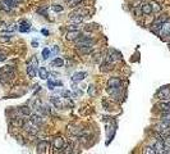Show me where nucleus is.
Wrapping results in <instances>:
<instances>
[{
	"instance_id": "obj_5",
	"label": "nucleus",
	"mask_w": 170,
	"mask_h": 154,
	"mask_svg": "<svg viewBox=\"0 0 170 154\" xmlns=\"http://www.w3.org/2000/svg\"><path fill=\"white\" fill-rule=\"evenodd\" d=\"M53 147L55 149V153H62V149L64 148V139L62 136H56L53 139Z\"/></svg>"
},
{
	"instance_id": "obj_12",
	"label": "nucleus",
	"mask_w": 170,
	"mask_h": 154,
	"mask_svg": "<svg viewBox=\"0 0 170 154\" xmlns=\"http://www.w3.org/2000/svg\"><path fill=\"white\" fill-rule=\"evenodd\" d=\"M29 121H32V122L35 123V125H37V126H40V125H42L44 123V120H42V117H40L38 114H29Z\"/></svg>"
},
{
	"instance_id": "obj_25",
	"label": "nucleus",
	"mask_w": 170,
	"mask_h": 154,
	"mask_svg": "<svg viewBox=\"0 0 170 154\" xmlns=\"http://www.w3.org/2000/svg\"><path fill=\"white\" fill-rule=\"evenodd\" d=\"M143 153L145 154H156V149L153 148V145L152 147H146L143 149Z\"/></svg>"
},
{
	"instance_id": "obj_27",
	"label": "nucleus",
	"mask_w": 170,
	"mask_h": 154,
	"mask_svg": "<svg viewBox=\"0 0 170 154\" xmlns=\"http://www.w3.org/2000/svg\"><path fill=\"white\" fill-rule=\"evenodd\" d=\"M82 1H83V0H69L68 4H69V7H77V5H81Z\"/></svg>"
},
{
	"instance_id": "obj_34",
	"label": "nucleus",
	"mask_w": 170,
	"mask_h": 154,
	"mask_svg": "<svg viewBox=\"0 0 170 154\" xmlns=\"http://www.w3.org/2000/svg\"><path fill=\"white\" fill-rule=\"evenodd\" d=\"M3 1H4L5 4H7V5H9L10 8L15 7V3H14V0H3Z\"/></svg>"
},
{
	"instance_id": "obj_1",
	"label": "nucleus",
	"mask_w": 170,
	"mask_h": 154,
	"mask_svg": "<svg viewBox=\"0 0 170 154\" xmlns=\"http://www.w3.org/2000/svg\"><path fill=\"white\" fill-rule=\"evenodd\" d=\"M76 44H77V46H94V44H95V41L92 40L91 37H88V36H79L78 38L76 40Z\"/></svg>"
},
{
	"instance_id": "obj_3",
	"label": "nucleus",
	"mask_w": 170,
	"mask_h": 154,
	"mask_svg": "<svg viewBox=\"0 0 170 154\" xmlns=\"http://www.w3.org/2000/svg\"><path fill=\"white\" fill-rule=\"evenodd\" d=\"M37 127H38V126L35 125L32 121H27V122L23 123V127H22V128H24V130H26L29 135H36L38 132V128Z\"/></svg>"
},
{
	"instance_id": "obj_18",
	"label": "nucleus",
	"mask_w": 170,
	"mask_h": 154,
	"mask_svg": "<svg viewBox=\"0 0 170 154\" xmlns=\"http://www.w3.org/2000/svg\"><path fill=\"white\" fill-rule=\"evenodd\" d=\"M27 75H28L29 78H33L36 76V66H33V64L27 66Z\"/></svg>"
},
{
	"instance_id": "obj_21",
	"label": "nucleus",
	"mask_w": 170,
	"mask_h": 154,
	"mask_svg": "<svg viewBox=\"0 0 170 154\" xmlns=\"http://www.w3.org/2000/svg\"><path fill=\"white\" fill-rule=\"evenodd\" d=\"M19 111H21V113H23L24 116H29V114L32 113L31 107H27V105H22V107H19Z\"/></svg>"
},
{
	"instance_id": "obj_7",
	"label": "nucleus",
	"mask_w": 170,
	"mask_h": 154,
	"mask_svg": "<svg viewBox=\"0 0 170 154\" xmlns=\"http://www.w3.org/2000/svg\"><path fill=\"white\" fill-rule=\"evenodd\" d=\"M81 31L79 30H69L67 34V40L69 41H76L77 38H78L79 36H81Z\"/></svg>"
},
{
	"instance_id": "obj_33",
	"label": "nucleus",
	"mask_w": 170,
	"mask_h": 154,
	"mask_svg": "<svg viewBox=\"0 0 170 154\" xmlns=\"http://www.w3.org/2000/svg\"><path fill=\"white\" fill-rule=\"evenodd\" d=\"M46 9H48L46 7H44V8H38L37 12L40 13V14H42V16H45V17H46V16H48V13H46Z\"/></svg>"
},
{
	"instance_id": "obj_26",
	"label": "nucleus",
	"mask_w": 170,
	"mask_h": 154,
	"mask_svg": "<svg viewBox=\"0 0 170 154\" xmlns=\"http://www.w3.org/2000/svg\"><path fill=\"white\" fill-rule=\"evenodd\" d=\"M151 7H152V12H160V10H161L160 4H159V3H156V1L151 3Z\"/></svg>"
},
{
	"instance_id": "obj_37",
	"label": "nucleus",
	"mask_w": 170,
	"mask_h": 154,
	"mask_svg": "<svg viewBox=\"0 0 170 154\" xmlns=\"http://www.w3.org/2000/svg\"><path fill=\"white\" fill-rule=\"evenodd\" d=\"M48 86H49V89L50 90H53V89H55L56 85H55V82L54 81H48Z\"/></svg>"
},
{
	"instance_id": "obj_39",
	"label": "nucleus",
	"mask_w": 170,
	"mask_h": 154,
	"mask_svg": "<svg viewBox=\"0 0 170 154\" xmlns=\"http://www.w3.org/2000/svg\"><path fill=\"white\" fill-rule=\"evenodd\" d=\"M55 85L56 86H63V82L62 81H55Z\"/></svg>"
},
{
	"instance_id": "obj_6",
	"label": "nucleus",
	"mask_w": 170,
	"mask_h": 154,
	"mask_svg": "<svg viewBox=\"0 0 170 154\" xmlns=\"http://www.w3.org/2000/svg\"><path fill=\"white\" fill-rule=\"evenodd\" d=\"M122 87V80L116 78V77H113L108 81V90L109 89H119Z\"/></svg>"
},
{
	"instance_id": "obj_31",
	"label": "nucleus",
	"mask_w": 170,
	"mask_h": 154,
	"mask_svg": "<svg viewBox=\"0 0 170 154\" xmlns=\"http://www.w3.org/2000/svg\"><path fill=\"white\" fill-rule=\"evenodd\" d=\"M49 55H50V50H49L48 48H45L42 50V58H44V59H48Z\"/></svg>"
},
{
	"instance_id": "obj_32",
	"label": "nucleus",
	"mask_w": 170,
	"mask_h": 154,
	"mask_svg": "<svg viewBox=\"0 0 170 154\" xmlns=\"http://www.w3.org/2000/svg\"><path fill=\"white\" fill-rule=\"evenodd\" d=\"M12 36H8V35H3V36H0V41L1 43H7V41H9Z\"/></svg>"
},
{
	"instance_id": "obj_14",
	"label": "nucleus",
	"mask_w": 170,
	"mask_h": 154,
	"mask_svg": "<svg viewBox=\"0 0 170 154\" xmlns=\"http://www.w3.org/2000/svg\"><path fill=\"white\" fill-rule=\"evenodd\" d=\"M94 46H77V51L79 54H90L92 53Z\"/></svg>"
},
{
	"instance_id": "obj_10",
	"label": "nucleus",
	"mask_w": 170,
	"mask_h": 154,
	"mask_svg": "<svg viewBox=\"0 0 170 154\" xmlns=\"http://www.w3.org/2000/svg\"><path fill=\"white\" fill-rule=\"evenodd\" d=\"M48 149H49V141L42 140V141H40L37 144V152L38 153H46Z\"/></svg>"
},
{
	"instance_id": "obj_19",
	"label": "nucleus",
	"mask_w": 170,
	"mask_h": 154,
	"mask_svg": "<svg viewBox=\"0 0 170 154\" xmlns=\"http://www.w3.org/2000/svg\"><path fill=\"white\" fill-rule=\"evenodd\" d=\"M29 26H31V24H29L27 21H21V23H19V31L21 32L29 31Z\"/></svg>"
},
{
	"instance_id": "obj_13",
	"label": "nucleus",
	"mask_w": 170,
	"mask_h": 154,
	"mask_svg": "<svg viewBox=\"0 0 170 154\" xmlns=\"http://www.w3.org/2000/svg\"><path fill=\"white\" fill-rule=\"evenodd\" d=\"M86 76H87L86 72H77V73H74V75H73L72 81H73V82H79V81H82V80L86 78Z\"/></svg>"
},
{
	"instance_id": "obj_23",
	"label": "nucleus",
	"mask_w": 170,
	"mask_h": 154,
	"mask_svg": "<svg viewBox=\"0 0 170 154\" xmlns=\"http://www.w3.org/2000/svg\"><path fill=\"white\" fill-rule=\"evenodd\" d=\"M51 66H53V67H63V66H64V60H63L62 58H56V59H54L53 62H51Z\"/></svg>"
},
{
	"instance_id": "obj_38",
	"label": "nucleus",
	"mask_w": 170,
	"mask_h": 154,
	"mask_svg": "<svg viewBox=\"0 0 170 154\" xmlns=\"http://www.w3.org/2000/svg\"><path fill=\"white\" fill-rule=\"evenodd\" d=\"M5 59H7V54L0 50V62H3V60H5Z\"/></svg>"
},
{
	"instance_id": "obj_30",
	"label": "nucleus",
	"mask_w": 170,
	"mask_h": 154,
	"mask_svg": "<svg viewBox=\"0 0 170 154\" xmlns=\"http://www.w3.org/2000/svg\"><path fill=\"white\" fill-rule=\"evenodd\" d=\"M88 94L91 95V96H95L96 95V89H95L94 85H90V86H88Z\"/></svg>"
},
{
	"instance_id": "obj_35",
	"label": "nucleus",
	"mask_w": 170,
	"mask_h": 154,
	"mask_svg": "<svg viewBox=\"0 0 170 154\" xmlns=\"http://www.w3.org/2000/svg\"><path fill=\"white\" fill-rule=\"evenodd\" d=\"M164 143H165L166 147H170V135H166V136H164Z\"/></svg>"
},
{
	"instance_id": "obj_2",
	"label": "nucleus",
	"mask_w": 170,
	"mask_h": 154,
	"mask_svg": "<svg viewBox=\"0 0 170 154\" xmlns=\"http://www.w3.org/2000/svg\"><path fill=\"white\" fill-rule=\"evenodd\" d=\"M15 77V72L12 71V72H0V82L1 84H9L14 80Z\"/></svg>"
},
{
	"instance_id": "obj_15",
	"label": "nucleus",
	"mask_w": 170,
	"mask_h": 154,
	"mask_svg": "<svg viewBox=\"0 0 170 154\" xmlns=\"http://www.w3.org/2000/svg\"><path fill=\"white\" fill-rule=\"evenodd\" d=\"M10 123H12V126H14L15 128H21V127H23V123H24V121L22 120V118H12L10 120Z\"/></svg>"
},
{
	"instance_id": "obj_8",
	"label": "nucleus",
	"mask_w": 170,
	"mask_h": 154,
	"mask_svg": "<svg viewBox=\"0 0 170 154\" xmlns=\"http://www.w3.org/2000/svg\"><path fill=\"white\" fill-rule=\"evenodd\" d=\"M68 130H69V132L72 135H74V136H81V135L84 134L83 128L79 127V126H69L68 127Z\"/></svg>"
},
{
	"instance_id": "obj_11",
	"label": "nucleus",
	"mask_w": 170,
	"mask_h": 154,
	"mask_svg": "<svg viewBox=\"0 0 170 154\" xmlns=\"http://www.w3.org/2000/svg\"><path fill=\"white\" fill-rule=\"evenodd\" d=\"M141 10H142V14L145 16H150L152 13V7L150 3H143L141 5Z\"/></svg>"
},
{
	"instance_id": "obj_16",
	"label": "nucleus",
	"mask_w": 170,
	"mask_h": 154,
	"mask_svg": "<svg viewBox=\"0 0 170 154\" xmlns=\"http://www.w3.org/2000/svg\"><path fill=\"white\" fill-rule=\"evenodd\" d=\"M161 35L163 36H170V22H165L161 27Z\"/></svg>"
},
{
	"instance_id": "obj_29",
	"label": "nucleus",
	"mask_w": 170,
	"mask_h": 154,
	"mask_svg": "<svg viewBox=\"0 0 170 154\" xmlns=\"http://www.w3.org/2000/svg\"><path fill=\"white\" fill-rule=\"evenodd\" d=\"M51 9H53L54 12H56V13L63 12V7H62V5H59V4H54L53 7H51Z\"/></svg>"
},
{
	"instance_id": "obj_28",
	"label": "nucleus",
	"mask_w": 170,
	"mask_h": 154,
	"mask_svg": "<svg viewBox=\"0 0 170 154\" xmlns=\"http://www.w3.org/2000/svg\"><path fill=\"white\" fill-rule=\"evenodd\" d=\"M12 71H14V67H12V66H5V67L0 68V72H12Z\"/></svg>"
},
{
	"instance_id": "obj_22",
	"label": "nucleus",
	"mask_w": 170,
	"mask_h": 154,
	"mask_svg": "<svg viewBox=\"0 0 170 154\" xmlns=\"http://www.w3.org/2000/svg\"><path fill=\"white\" fill-rule=\"evenodd\" d=\"M38 75H40V77H41L42 80H48V77H49V72H48V70H46V68L41 67L40 70H38Z\"/></svg>"
},
{
	"instance_id": "obj_24",
	"label": "nucleus",
	"mask_w": 170,
	"mask_h": 154,
	"mask_svg": "<svg viewBox=\"0 0 170 154\" xmlns=\"http://www.w3.org/2000/svg\"><path fill=\"white\" fill-rule=\"evenodd\" d=\"M50 101L56 107V108H62V101H60V99H58L56 96H53V98L50 99Z\"/></svg>"
},
{
	"instance_id": "obj_4",
	"label": "nucleus",
	"mask_w": 170,
	"mask_h": 154,
	"mask_svg": "<svg viewBox=\"0 0 170 154\" xmlns=\"http://www.w3.org/2000/svg\"><path fill=\"white\" fill-rule=\"evenodd\" d=\"M156 96L161 100H170V87L164 86L156 93Z\"/></svg>"
},
{
	"instance_id": "obj_40",
	"label": "nucleus",
	"mask_w": 170,
	"mask_h": 154,
	"mask_svg": "<svg viewBox=\"0 0 170 154\" xmlns=\"http://www.w3.org/2000/svg\"><path fill=\"white\" fill-rule=\"evenodd\" d=\"M42 34H44V35H45V36H48V35H49V32H48V31H46V30H42Z\"/></svg>"
},
{
	"instance_id": "obj_9",
	"label": "nucleus",
	"mask_w": 170,
	"mask_h": 154,
	"mask_svg": "<svg viewBox=\"0 0 170 154\" xmlns=\"http://www.w3.org/2000/svg\"><path fill=\"white\" fill-rule=\"evenodd\" d=\"M165 143H164V140H160L157 139V141L153 144V148L156 149V153H163L164 154V149H165Z\"/></svg>"
},
{
	"instance_id": "obj_17",
	"label": "nucleus",
	"mask_w": 170,
	"mask_h": 154,
	"mask_svg": "<svg viewBox=\"0 0 170 154\" xmlns=\"http://www.w3.org/2000/svg\"><path fill=\"white\" fill-rule=\"evenodd\" d=\"M15 30V26H9V24H7V23H0V32H12V31H14Z\"/></svg>"
},
{
	"instance_id": "obj_20",
	"label": "nucleus",
	"mask_w": 170,
	"mask_h": 154,
	"mask_svg": "<svg viewBox=\"0 0 170 154\" xmlns=\"http://www.w3.org/2000/svg\"><path fill=\"white\" fill-rule=\"evenodd\" d=\"M159 107L163 111V113H170V101H163Z\"/></svg>"
},
{
	"instance_id": "obj_36",
	"label": "nucleus",
	"mask_w": 170,
	"mask_h": 154,
	"mask_svg": "<svg viewBox=\"0 0 170 154\" xmlns=\"http://www.w3.org/2000/svg\"><path fill=\"white\" fill-rule=\"evenodd\" d=\"M62 95H63V98H67V99H69L70 96H73V94L70 91H63Z\"/></svg>"
}]
</instances>
